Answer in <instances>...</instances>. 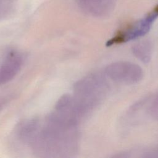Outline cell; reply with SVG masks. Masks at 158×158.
Here are the masks:
<instances>
[{"label":"cell","instance_id":"6da1fadb","mask_svg":"<svg viewBox=\"0 0 158 158\" xmlns=\"http://www.w3.org/2000/svg\"><path fill=\"white\" fill-rule=\"evenodd\" d=\"M105 72L113 81L127 85L137 83L143 77V72L139 65L127 61L110 64L106 68Z\"/></svg>","mask_w":158,"mask_h":158},{"label":"cell","instance_id":"7a4b0ae2","mask_svg":"<svg viewBox=\"0 0 158 158\" xmlns=\"http://www.w3.org/2000/svg\"><path fill=\"white\" fill-rule=\"evenodd\" d=\"M157 18L158 6L130 28L120 32L108 41L107 45L110 46L114 44H120L144 36L149 32Z\"/></svg>","mask_w":158,"mask_h":158},{"label":"cell","instance_id":"3957f363","mask_svg":"<svg viewBox=\"0 0 158 158\" xmlns=\"http://www.w3.org/2000/svg\"><path fill=\"white\" fill-rule=\"evenodd\" d=\"M75 2L83 13L94 17L109 15L115 6V0H75Z\"/></svg>","mask_w":158,"mask_h":158},{"label":"cell","instance_id":"277c9868","mask_svg":"<svg viewBox=\"0 0 158 158\" xmlns=\"http://www.w3.org/2000/svg\"><path fill=\"white\" fill-rule=\"evenodd\" d=\"M23 64V57L18 54H12L0 67V85L11 81L19 72Z\"/></svg>","mask_w":158,"mask_h":158},{"label":"cell","instance_id":"5b68a950","mask_svg":"<svg viewBox=\"0 0 158 158\" xmlns=\"http://www.w3.org/2000/svg\"><path fill=\"white\" fill-rule=\"evenodd\" d=\"M153 46L149 40H143L135 43L132 47L133 55L142 62L147 64L151 60L152 56Z\"/></svg>","mask_w":158,"mask_h":158},{"label":"cell","instance_id":"8992f818","mask_svg":"<svg viewBox=\"0 0 158 158\" xmlns=\"http://www.w3.org/2000/svg\"><path fill=\"white\" fill-rule=\"evenodd\" d=\"M11 99H12V98L9 97V96L3 97L0 99V112L5 107V106L9 102V101Z\"/></svg>","mask_w":158,"mask_h":158}]
</instances>
